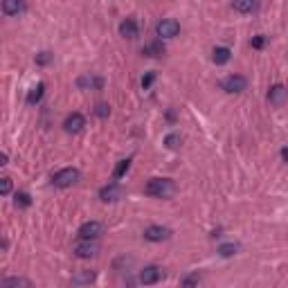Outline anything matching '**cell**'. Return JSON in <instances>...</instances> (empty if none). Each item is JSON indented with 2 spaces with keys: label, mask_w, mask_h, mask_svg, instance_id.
<instances>
[{
  "label": "cell",
  "mask_w": 288,
  "mask_h": 288,
  "mask_svg": "<svg viewBox=\"0 0 288 288\" xmlns=\"http://www.w3.org/2000/svg\"><path fill=\"white\" fill-rule=\"evenodd\" d=\"M250 45H252L255 50H261L263 45H266V36H261V34H259V36H255V38L250 41Z\"/></svg>",
  "instance_id": "30"
},
{
  "label": "cell",
  "mask_w": 288,
  "mask_h": 288,
  "mask_svg": "<svg viewBox=\"0 0 288 288\" xmlns=\"http://www.w3.org/2000/svg\"><path fill=\"white\" fill-rule=\"evenodd\" d=\"M14 205H16V207H29V205H32V196H29L27 192H16Z\"/></svg>",
  "instance_id": "22"
},
{
  "label": "cell",
  "mask_w": 288,
  "mask_h": 288,
  "mask_svg": "<svg viewBox=\"0 0 288 288\" xmlns=\"http://www.w3.org/2000/svg\"><path fill=\"white\" fill-rule=\"evenodd\" d=\"M236 250H239L236 243H223V246L219 248V255L221 257H232V255H236Z\"/></svg>",
  "instance_id": "24"
},
{
  "label": "cell",
  "mask_w": 288,
  "mask_h": 288,
  "mask_svg": "<svg viewBox=\"0 0 288 288\" xmlns=\"http://www.w3.org/2000/svg\"><path fill=\"white\" fill-rule=\"evenodd\" d=\"M230 59H232V50L225 48V45H219V48L212 50V61L216 65H225Z\"/></svg>",
  "instance_id": "17"
},
{
  "label": "cell",
  "mask_w": 288,
  "mask_h": 288,
  "mask_svg": "<svg viewBox=\"0 0 288 288\" xmlns=\"http://www.w3.org/2000/svg\"><path fill=\"white\" fill-rule=\"evenodd\" d=\"M2 14L5 16H18L21 11H25V2H18V0H5L2 5H0Z\"/></svg>",
  "instance_id": "16"
},
{
  "label": "cell",
  "mask_w": 288,
  "mask_h": 288,
  "mask_svg": "<svg viewBox=\"0 0 288 288\" xmlns=\"http://www.w3.org/2000/svg\"><path fill=\"white\" fill-rule=\"evenodd\" d=\"M131 169V158H126V160H119L117 167H115V171H113V176H115V180H119V178L126 176V171Z\"/></svg>",
  "instance_id": "20"
},
{
  "label": "cell",
  "mask_w": 288,
  "mask_h": 288,
  "mask_svg": "<svg viewBox=\"0 0 288 288\" xmlns=\"http://www.w3.org/2000/svg\"><path fill=\"white\" fill-rule=\"evenodd\" d=\"M50 61H52V54H50V52H41V54H36V63H38V65H48Z\"/></svg>",
  "instance_id": "29"
},
{
  "label": "cell",
  "mask_w": 288,
  "mask_h": 288,
  "mask_svg": "<svg viewBox=\"0 0 288 288\" xmlns=\"http://www.w3.org/2000/svg\"><path fill=\"white\" fill-rule=\"evenodd\" d=\"M119 36H124V38H138L140 36V25H138V21L135 18H124L122 23H119Z\"/></svg>",
  "instance_id": "13"
},
{
  "label": "cell",
  "mask_w": 288,
  "mask_h": 288,
  "mask_svg": "<svg viewBox=\"0 0 288 288\" xmlns=\"http://www.w3.org/2000/svg\"><path fill=\"white\" fill-rule=\"evenodd\" d=\"M0 194L2 196H9L11 194V178H7V176L0 178Z\"/></svg>",
  "instance_id": "27"
},
{
  "label": "cell",
  "mask_w": 288,
  "mask_h": 288,
  "mask_svg": "<svg viewBox=\"0 0 288 288\" xmlns=\"http://www.w3.org/2000/svg\"><path fill=\"white\" fill-rule=\"evenodd\" d=\"M282 158H284V162H288V146L282 149Z\"/></svg>",
  "instance_id": "32"
},
{
  "label": "cell",
  "mask_w": 288,
  "mask_h": 288,
  "mask_svg": "<svg viewBox=\"0 0 288 288\" xmlns=\"http://www.w3.org/2000/svg\"><path fill=\"white\" fill-rule=\"evenodd\" d=\"M232 9L241 11V14H252L257 9V2H252V0H248V2H232Z\"/></svg>",
  "instance_id": "21"
},
{
  "label": "cell",
  "mask_w": 288,
  "mask_h": 288,
  "mask_svg": "<svg viewBox=\"0 0 288 288\" xmlns=\"http://www.w3.org/2000/svg\"><path fill=\"white\" fill-rule=\"evenodd\" d=\"M165 146H167V149H178V146H180V135H178V133H169L165 138Z\"/></svg>",
  "instance_id": "25"
},
{
  "label": "cell",
  "mask_w": 288,
  "mask_h": 288,
  "mask_svg": "<svg viewBox=\"0 0 288 288\" xmlns=\"http://www.w3.org/2000/svg\"><path fill=\"white\" fill-rule=\"evenodd\" d=\"M7 162H9V155H7V151H2V162H0V165L5 167V165H7Z\"/></svg>",
  "instance_id": "31"
},
{
  "label": "cell",
  "mask_w": 288,
  "mask_h": 288,
  "mask_svg": "<svg viewBox=\"0 0 288 288\" xmlns=\"http://www.w3.org/2000/svg\"><path fill=\"white\" fill-rule=\"evenodd\" d=\"M144 239L151 241V243H162V241L171 239V230L165 225H149L144 230Z\"/></svg>",
  "instance_id": "5"
},
{
  "label": "cell",
  "mask_w": 288,
  "mask_h": 288,
  "mask_svg": "<svg viewBox=\"0 0 288 288\" xmlns=\"http://www.w3.org/2000/svg\"><path fill=\"white\" fill-rule=\"evenodd\" d=\"M95 279H97L95 270H79L72 275V284H75V286H88V284H92Z\"/></svg>",
  "instance_id": "15"
},
{
  "label": "cell",
  "mask_w": 288,
  "mask_h": 288,
  "mask_svg": "<svg viewBox=\"0 0 288 288\" xmlns=\"http://www.w3.org/2000/svg\"><path fill=\"white\" fill-rule=\"evenodd\" d=\"M268 102H270L275 108L284 106V104L288 102V88L282 84H275L270 90H268Z\"/></svg>",
  "instance_id": "11"
},
{
  "label": "cell",
  "mask_w": 288,
  "mask_h": 288,
  "mask_svg": "<svg viewBox=\"0 0 288 288\" xmlns=\"http://www.w3.org/2000/svg\"><path fill=\"white\" fill-rule=\"evenodd\" d=\"M144 194L151 198H171L176 194V185L169 178H151L144 185Z\"/></svg>",
  "instance_id": "1"
},
{
  "label": "cell",
  "mask_w": 288,
  "mask_h": 288,
  "mask_svg": "<svg viewBox=\"0 0 288 288\" xmlns=\"http://www.w3.org/2000/svg\"><path fill=\"white\" fill-rule=\"evenodd\" d=\"M84 128H86V117L81 115V113H70L68 117L63 119V131L65 133L77 135V133H81Z\"/></svg>",
  "instance_id": "8"
},
{
  "label": "cell",
  "mask_w": 288,
  "mask_h": 288,
  "mask_svg": "<svg viewBox=\"0 0 288 288\" xmlns=\"http://www.w3.org/2000/svg\"><path fill=\"white\" fill-rule=\"evenodd\" d=\"M79 178H81V173H79V169H77V167H65V169H59L52 176V185L59 187V189H65V187L75 185Z\"/></svg>",
  "instance_id": "2"
},
{
  "label": "cell",
  "mask_w": 288,
  "mask_h": 288,
  "mask_svg": "<svg viewBox=\"0 0 288 288\" xmlns=\"http://www.w3.org/2000/svg\"><path fill=\"white\" fill-rule=\"evenodd\" d=\"M201 282V277H198V272H192V275H187L185 279L180 282L182 288H196V284Z\"/></svg>",
  "instance_id": "23"
},
{
  "label": "cell",
  "mask_w": 288,
  "mask_h": 288,
  "mask_svg": "<svg viewBox=\"0 0 288 288\" xmlns=\"http://www.w3.org/2000/svg\"><path fill=\"white\" fill-rule=\"evenodd\" d=\"M153 81H155V72H146V75L142 77V88H144V90H149Z\"/></svg>",
  "instance_id": "28"
},
{
  "label": "cell",
  "mask_w": 288,
  "mask_h": 288,
  "mask_svg": "<svg viewBox=\"0 0 288 288\" xmlns=\"http://www.w3.org/2000/svg\"><path fill=\"white\" fill-rule=\"evenodd\" d=\"M0 288H32V282L27 277H5Z\"/></svg>",
  "instance_id": "18"
},
{
  "label": "cell",
  "mask_w": 288,
  "mask_h": 288,
  "mask_svg": "<svg viewBox=\"0 0 288 288\" xmlns=\"http://www.w3.org/2000/svg\"><path fill=\"white\" fill-rule=\"evenodd\" d=\"M104 230L106 228H104V223H99V221H86V223L79 225L77 236H79L81 241H95L104 234Z\"/></svg>",
  "instance_id": "3"
},
{
  "label": "cell",
  "mask_w": 288,
  "mask_h": 288,
  "mask_svg": "<svg viewBox=\"0 0 288 288\" xmlns=\"http://www.w3.org/2000/svg\"><path fill=\"white\" fill-rule=\"evenodd\" d=\"M223 90L230 92V95H234V92H243L248 88V79L246 77H241V75H230L223 79Z\"/></svg>",
  "instance_id": "7"
},
{
  "label": "cell",
  "mask_w": 288,
  "mask_h": 288,
  "mask_svg": "<svg viewBox=\"0 0 288 288\" xmlns=\"http://www.w3.org/2000/svg\"><path fill=\"white\" fill-rule=\"evenodd\" d=\"M43 92H45V84H36L32 90L27 92V104H29V106L38 104V102L43 99Z\"/></svg>",
  "instance_id": "19"
},
{
  "label": "cell",
  "mask_w": 288,
  "mask_h": 288,
  "mask_svg": "<svg viewBox=\"0 0 288 288\" xmlns=\"http://www.w3.org/2000/svg\"><path fill=\"white\" fill-rule=\"evenodd\" d=\"M142 54L144 57H151V59H158V57H162L165 54V43L158 38V41H151V43H146L142 48Z\"/></svg>",
  "instance_id": "14"
},
{
  "label": "cell",
  "mask_w": 288,
  "mask_h": 288,
  "mask_svg": "<svg viewBox=\"0 0 288 288\" xmlns=\"http://www.w3.org/2000/svg\"><path fill=\"white\" fill-rule=\"evenodd\" d=\"M77 88H79V90H102L104 79L97 75H81L79 79H77Z\"/></svg>",
  "instance_id": "12"
},
{
  "label": "cell",
  "mask_w": 288,
  "mask_h": 288,
  "mask_svg": "<svg viewBox=\"0 0 288 288\" xmlns=\"http://www.w3.org/2000/svg\"><path fill=\"white\" fill-rule=\"evenodd\" d=\"M95 115H97V117H102V119H106L108 115H111V106H108V104H97V106H95Z\"/></svg>",
  "instance_id": "26"
},
{
  "label": "cell",
  "mask_w": 288,
  "mask_h": 288,
  "mask_svg": "<svg viewBox=\"0 0 288 288\" xmlns=\"http://www.w3.org/2000/svg\"><path fill=\"white\" fill-rule=\"evenodd\" d=\"M72 252H75V257H79V259H90V257H97L99 246H97L95 241H81L79 239V243H75Z\"/></svg>",
  "instance_id": "10"
},
{
  "label": "cell",
  "mask_w": 288,
  "mask_h": 288,
  "mask_svg": "<svg viewBox=\"0 0 288 288\" xmlns=\"http://www.w3.org/2000/svg\"><path fill=\"white\" fill-rule=\"evenodd\" d=\"M124 196V189L119 182H108L99 189V198H102L104 203H117L119 198Z\"/></svg>",
  "instance_id": "6"
},
{
  "label": "cell",
  "mask_w": 288,
  "mask_h": 288,
  "mask_svg": "<svg viewBox=\"0 0 288 288\" xmlns=\"http://www.w3.org/2000/svg\"><path fill=\"white\" fill-rule=\"evenodd\" d=\"M178 32H180V23L173 21V18H162V21L155 25V34L160 36V41L178 36Z\"/></svg>",
  "instance_id": "4"
},
{
  "label": "cell",
  "mask_w": 288,
  "mask_h": 288,
  "mask_svg": "<svg viewBox=\"0 0 288 288\" xmlns=\"http://www.w3.org/2000/svg\"><path fill=\"white\" fill-rule=\"evenodd\" d=\"M162 277H165V270H162L160 266H146L140 272V282H142L144 286H153V284L162 282Z\"/></svg>",
  "instance_id": "9"
}]
</instances>
